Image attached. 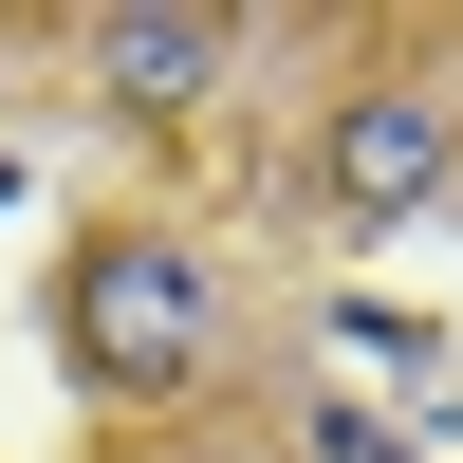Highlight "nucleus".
<instances>
[{
	"instance_id": "nucleus-1",
	"label": "nucleus",
	"mask_w": 463,
	"mask_h": 463,
	"mask_svg": "<svg viewBox=\"0 0 463 463\" xmlns=\"http://www.w3.org/2000/svg\"><path fill=\"white\" fill-rule=\"evenodd\" d=\"M56 334H74V390H130V408H167V390H204V353H222V297H204V260H185L167 222H111V241H74Z\"/></svg>"
},
{
	"instance_id": "nucleus-2",
	"label": "nucleus",
	"mask_w": 463,
	"mask_h": 463,
	"mask_svg": "<svg viewBox=\"0 0 463 463\" xmlns=\"http://www.w3.org/2000/svg\"><path fill=\"white\" fill-rule=\"evenodd\" d=\"M316 185H334V222H353V241H408V222L463 185V111H445V74H353V93H334V130H316Z\"/></svg>"
},
{
	"instance_id": "nucleus-3",
	"label": "nucleus",
	"mask_w": 463,
	"mask_h": 463,
	"mask_svg": "<svg viewBox=\"0 0 463 463\" xmlns=\"http://www.w3.org/2000/svg\"><path fill=\"white\" fill-rule=\"evenodd\" d=\"M222 56H241V19H185V0H148V19H93V74L130 111H185V93H222Z\"/></svg>"
},
{
	"instance_id": "nucleus-4",
	"label": "nucleus",
	"mask_w": 463,
	"mask_h": 463,
	"mask_svg": "<svg viewBox=\"0 0 463 463\" xmlns=\"http://www.w3.org/2000/svg\"><path fill=\"white\" fill-rule=\"evenodd\" d=\"M316 463H408V445L371 427V408H316Z\"/></svg>"
}]
</instances>
